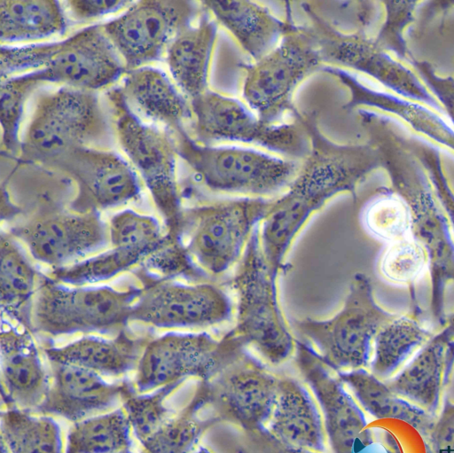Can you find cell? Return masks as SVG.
<instances>
[{
    "instance_id": "1",
    "label": "cell",
    "mask_w": 454,
    "mask_h": 453,
    "mask_svg": "<svg viewBox=\"0 0 454 453\" xmlns=\"http://www.w3.org/2000/svg\"><path fill=\"white\" fill-rule=\"evenodd\" d=\"M309 151L287 191L278 197L260 225L261 245L271 270L279 275L294 239L309 218L333 198L355 196L373 158L364 146L338 144L325 137L315 112L300 111Z\"/></svg>"
},
{
    "instance_id": "2",
    "label": "cell",
    "mask_w": 454,
    "mask_h": 453,
    "mask_svg": "<svg viewBox=\"0 0 454 453\" xmlns=\"http://www.w3.org/2000/svg\"><path fill=\"white\" fill-rule=\"evenodd\" d=\"M1 79L34 72L44 83L97 91L127 73L100 24L84 27L62 41L24 46L2 45Z\"/></svg>"
},
{
    "instance_id": "3",
    "label": "cell",
    "mask_w": 454,
    "mask_h": 453,
    "mask_svg": "<svg viewBox=\"0 0 454 453\" xmlns=\"http://www.w3.org/2000/svg\"><path fill=\"white\" fill-rule=\"evenodd\" d=\"M260 225L226 281L225 287L236 298L235 325L228 332L277 366L294 356L296 339L280 306L278 276L270 268L262 249Z\"/></svg>"
},
{
    "instance_id": "4",
    "label": "cell",
    "mask_w": 454,
    "mask_h": 453,
    "mask_svg": "<svg viewBox=\"0 0 454 453\" xmlns=\"http://www.w3.org/2000/svg\"><path fill=\"white\" fill-rule=\"evenodd\" d=\"M170 134L194 181L212 194L278 198L287 191L301 165L250 146L201 144L187 130Z\"/></svg>"
},
{
    "instance_id": "5",
    "label": "cell",
    "mask_w": 454,
    "mask_h": 453,
    "mask_svg": "<svg viewBox=\"0 0 454 453\" xmlns=\"http://www.w3.org/2000/svg\"><path fill=\"white\" fill-rule=\"evenodd\" d=\"M115 140L110 111L97 93L64 86L37 98L20 155L42 164L74 147L109 150Z\"/></svg>"
},
{
    "instance_id": "6",
    "label": "cell",
    "mask_w": 454,
    "mask_h": 453,
    "mask_svg": "<svg viewBox=\"0 0 454 453\" xmlns=\"http://www.w3.org/2000/svg\"><path fill=\"white\" fill-rule=\"evenodd\" d=\"M106 96L115 139L140 174L164 218L168 240L184 245V207L176 180L179 156L174 137L167 129L138 117L129 108L119 88L108 90Z\"/></svg>"
},
{
    "instance_id": "7",
    "label": "cell",
    "mask_w": 454,
    "mask_h": 453,
    "mask_svg": "<svg viewBox=\"0 0 454 453\" xmlns=\"http://www.w3.org/2000/svg\"><path fill=\"white\" fill-rule=\"evenodd\" d=\"M398 314L378 304L372 279L356 273L340 310L328 319L295 320L296 332L311 342L333 371L369 369L375 338Z\"/></svg>"
},
{
    "instance_id": "8",
    "label": "cell",
    "mask_w": 454,
    "mask_h": 453,
    "mask_svg": "<svg viewBox=\"0 0 454 453\" xmlns=\"http://www.w3.org/2000/svg\"><path fill=\"white\" fill-rule=\"evenodd\" d=\"M190 103L192 118L187 132L199 144H243L299 161L309 153V139L299 110L291 120L270 124L240 100L211 89Z\"/></svg>"
},
{
    "instance_id": "9",
    "label": "cell",
    "mask_w": 454,
    "mask_h": 453,
    "mask_svg": "<svg viewBox=\"0 0 454 453\" xmlns=\"http://www.w3.org/2000/svg\"><path fill=\"white\" fill-rule=\"evenodd\" d=\"M142 291L68 285L41 275L33 309L34 331L51 337L118 333L126 329Z\"/></svg>"
},
{
    "instance_id": "10",
    "label": "cell",
    "mask_w": 454,
    "mask_h": 453,
    "mask_svg": "<svg viewBox=\"0 0 454 453\" xmlns=\"http://www.w3.org/2000/svg\"><path fill=\"white\" fill-rule=\"evenodd\" d=\"M276 199L238 197L184 207V246L195 265L212 278L235 268Z\"/></svg>"
},
{
    "instance_id": "11",
    "label": "cell",
    "mask_w": 454,
    "mask_h": 453,
    "mask_svg": "<svg viewBox=\"0 0 454 453\" xmlns=\"http://www.w3.org/2000/svg\"><path fill=\"white\" fill-rule=\"evenodd\" d=\"M325 65L309 27H289L278 46L258 61L241 65V95L263 121L278 124L298 110L294 95L298 86Z\"/></svg>"
},
{
    "instance_id": "12",
    "label": "cell",
    "mask_w": 454,
    "mask_h": 453,
    "mask_svg": "<svg viewBox=\"0 0 454 453\" xmlns=\"http://www.w3.org/2000/svg\"><path fill=\"white\" fill-rule=\"evenodd\" d=\"M247 349L229 332L220 338L207 332H176L150 338L135 371L137 393L189 379L210 380Z\"/></svg>"
},
{
    "instance_id": "13",
    "label": "cell",
    "mask_w": 454,
    "mask_h": 453,
    "mask_svg": "<svg viewBox=\"0 0 454 453\" xmlns=\"http://www.w3.org/2000/svg\"><path fill=\"white\" fill-rule=\"evenodd\" d=\"M201 12L200 2L136 1L122 14L100 23V27L128 72L165 57L175 37L194 24Z\"/></svg>"
},
{
    "instance_id": "14",
    "label": "cell",
    "mask_w": 454,
    "mask_h": 453,
    "mask_svg": "<svg viewBox=\"0 0 454 453\" xmlns=\"http://www.w3.org/2000/svg\"><path fill=\"white\" fill-rule=\"evenodd\" d=\"M235 305L226 287L212 281L184 284L167 278L143 287L130 321L155 328H207L228 322Z\"/></svg>"
},
{
    "instance_id": "15",
    "label": "cell",
    "mask_w": 454,
    "mask_h": 453,
    "mask_svg": "<svg viewBox=\"0 0 454 453\" xmlns=\"http://www.w3.org/2000/svg\"><path fill=\"white\" fill-rule=\"evenodd\" d=\"M111 248L73 265L52 269L48 275L68 285H90L112 279L152 259L170 245L154 217L126 209L108 223Z\"/></svg>"
},
{
    "instance_id": "16",
    "label": "cell",
    "mask_w": 454,
    "mask_h": 453,
    "mask_svg": "<svg viewBox=\"0 0 454 453\" xmlns=\"http://www.w3.org/2000/svg\"><path fill=\"white\" fill-rule=\"evenodd\" d=\"M279 377L247 349L207 380L208 408L220 422L242 432L266 428L276 403Z\"/></svg>"
},
{
    "instance_id": "17",
    "label": "cell",
    "mask_w": 454,
    "mask_h": 453,
    "mask_svg": "<svg viewBox=\"0 0 454 453\" xmlns=\"http://www.w3.org/2000/svg\"><path fill=\"white\" fill-rule=\"evenodd\" d=\"M42 164L63 172L76 184L73 211L100 212L140 199L141 184L136 171L112 151L74 147Z\"/></svg>"
},
{
    "instance_id": "18",
    "label": "cell",
    "mask_w": 454,
    "mask_h": 453,
    "mask_svg": "<svg viewBox=\"0 0 454 453\" xmlns=\"http://www.w3.org/2000/svg\"><path fill=\"white\" fill-rule=\"evenodd\" d=\"M294 361L320 409L332 453H353L356 440L370 444L362 408L307 340H296Z\"/></svg>"
},
{
    "instance_id": "19",
    "label": "cell",
    "mask_w": 454,
    "mask_h": 453,
    "mask_svg": "<svg viewBox=\"0 0 454 453\" xmlns=\"http://www.w3.org/2000/svg\"><path fill=\"white\" fill-rule=\"evenodd\" d=\"M31 255L52 269L100 249L109 242L108 224L100 212H52L12 230Z\"/></svg>"
},
{
    "instance_id": "20",
    "label": "cell",
    "mask_w": 454,
    "mask_h": 453,
    "mask_svg": "<svg viewBox=\"0 0 454 453\" xmlns=\"http://www.w3.org/2000/svg\"><path fill=\"white\" fill-rule=\"evenodd\" d=\"M49 363L48 392L32 413L61 417L75 423L111 410L137 393L134 381L129 379L109 383L98 373L82 367Z\"/></svg>"
},
{
    "instance_id": "21",
    "label": "cell",
    "mask_w": 454,
    "mask_h": 453,
    "mask_svg": "<svg viewBox=\"0 0 454 453\" xmlns=\"http://www.w3.org/2000/svg\"><path fill=\"white\" fill-rule=\"evenodd\" d=\"M453 372L454 333L442 324L386 382L395 394L437 417Z\"/></svg>"
},
{
    "instance_id": "22",
    "label": "cell",
    "mask_w": 454,
    "mask_h": 453,
    "mask_svg": "<svg viewBox=\"0 0 454 453\" xmlns=\"http://www.w3.org/2000/svg\"><path fill=\"white\" fill-rule=\"evenodd\" d=\"M33 332L2 321L0 335L2 407L34 412L51 383Z\"/></svg>"
},
{
    "instance_id": "23",
    "label": "cell",
    "mask_w": 454,
    "mask_h": 453,
    "mask_svg": "<svg viewBox=\"0 0 454 453\" xmlns=\"http://www.w3.org/2000/svg\"><path fill=\"white\" fill-rule=\"evenodd\" d=\"M119 90L138 117L170 133L187 130L192 118L190 100L161 70L146 66L128 71Z\"/></svg>"
},
{
    "instance_id": "24",
    "label": "cell",
    "mask_w": 454,
    "mask_h": 453,
    "mask_svg": "<svg viewBox=\"0 0 454 453\" xmlns=\"http://www.w3.org/2000/svg\"><path fill=\"white\" fill-rule=\"evenodd\" d=\"M290 446L324 453L326 434L317 402L299 379L280 375L276 403L266 427Z\"/></svg>"
},
{
    "instance_id": "25",
    "label": "cell",
    "mask_w": 454,
    "mask_h": 453,
    "mask_svg": "<svg viewBox=\"0 0 454 453\" xmlns=\"http://www.w3.org/2000/svg\"><path fill=\"white\" fill-rule=\"evenodd\" d=\"M150 337L121 330L114 338L86 335L62 347H45L49 363L82 367L101 376L120 377L137 370Z\"/></svg>"
},
{
    "instance_id": "26",
    "label": "cell",
    "mask_w": 454,
    "mask_h": 453,
    "mask_svg": "<svg viewBox=\"0 0 454 453\" xmlns=\"http://www.w3.org/2000/svg\"><path fill=\"white\" fill-rule=\"evenodd\" d=\"M236 41L240 49L250 57L252 62L258 61L281 41L291 19L277 18L271 11L254 1L247 0H207L200 1Z\"/></svg>"
},
{
    "instance_id": "27",
    "label": "cell",
    "mask_w": 454,
    "mask_h": 453,
    "mask_svg": "<svg viewBox=\"0 0 454 453\" xmlns=\"http://www.w3.org/2000/svg\"><path fill=\"white\" fill-rule=\"evenodd\" d=\"M218 27L215 18L202 7L198 20L180 32L166 51L172 79L189 100L210 89V64Z\"/></svg>"
},
{
    "instance_id": "28",
    "label": "cell",
    "mask_w": 454,
    "mask_h": 453,
    "mask_svg": "<svg viewBox=\"0 0 454 453\" xmlns=\"http://www.w3.org/2000/svg\"><path fill=\"white\" fill-rule=\"evenodd\" d=\"M351 391L359 406L376 419H395L406 423L426 440L436 417L395 394L387 384L367 369L336 372Z\"/></svg>"
},
{
    "instance_id": "29",
    "label": "cell",
    "mask_w": 454,
    "mask_h": 453,
    "mask_svg": "<svg viewBox=\"0 0 454 453\" xmlns=\"http://www.w3.org/2000/svg\"><path fill=\"white\" fill-rule=\"evenodd\" d=\"M40 276L9 233L0 237L1 309L6 319L34 331L33 309Z\"/></svg>"
},
{
    "instance_id": "30",
    "label": "cell",
    "mask_w": 454,
    "mask_h": 453,
    "mask_svg": "<svg viewBox=\"0 0 454 453\" xmlns=\"http://www.w3.org/2000/svg\"><path fill=\"white\" fill-rule=\"evenodd\" d=\"M208 402L207 380H199L189 402L140 444V453H209L205 449L198 450L204 433L220 423L211 412L202 415V411L208 409Z\"/></svg>"
},
{
    "instance_id": "31",
    "label": "cell",
    "mask_w": 454,
    "mask_h": 453,
    "mask_svg": "<svg viewBox=\"0 0 454 453\" xmlns=\"http://www.w3.org/2000/svg\"><path fill=\"white\" fill-rule=\"evenodd\" d=\"M421 310L398 314L377 334L369 371L387 380L430 340L435 330L426 327L420 319Z\"/></svg>"
},
{
    "instance_id": "32",
    "label": "cell",
    "mask_w": 454,
    "mask_h": 453,
    "mask_svg": "<svg viewBox=\"0 0 454 453\" xmlns=\"http://www.w3.org/2000/svg\"><path fill=\"white\" fill-rule=\"evenodd\" d=\"M67 14L59 1H0V40L38 41L65 34Z\"/></svg>"
},
{
    "instance_id": "33",
    "label": "cell",
    "mask_w": 454,
    "mask_h": 453,
    "mask_svg": "<svg viewBox=\"0 0 454 453\" xmlns=\"http://www.w3.org/2000/svg\"><path fill=\"white\" fill-rule=\"evenodd\" d=\"M1 444L10 453H65L61 430L51 416L2 407Z\"/></svg>"
},
{
    "instance_id": "34",
    "label": "cell",
    "mask_w": 454,
    "mask_h": 453,
    "mask_svg": "<svg viewBox=\"0 0 454 453\" xmlns=\"http://www.w3.org/2000/svg\"><path fill=\"white\" fill-rule=\"evenodd\" d=\"M132 428L122 408L73 423L65 453H123L132 449Z\"/></svg>"
},
{
    "instance_id": "35",
    "label": "cell",
    "mask_w": 454,
    "mask_h": 453,
    "mask_svg": "<svg viewBox=\"0 0 454 453\" xmlns=\"http://www.w3.org/2000/svg\"><path fill=\"white\" fill-rule=\"evenodd\" d=\"M429 260L425 248L410 237L389 243L379 261V271L388 282L409 287L411 308L420 309L415 283L428 269Z\"/></svg>"
},
{
    "instance_id": "36",
    "label": "cell",
    "mask_w": 454,
    "mask_h": 453,
    "mask_svg": "<svg viewBox=\"0 0 454 453\" xmlns=\"http://www.w3.org/2000/svg\"><path fill=\"white\" fill-rule=\"evenodd\" d=\"M43 83L34 72L1 79L2 152L20 155L21 142L19 131L25 102Z\"/></svg>"
},
{
    "instance_id": "37",
    "label": "cell",
    "mask_w": 454,
    "mask_h": 453,
    "mask_svg": "<svg viewBox=\"0 0 454 453\" xmlns=\"http://www.w3.org/2000/svg\"><path fill=\"white\" fill-rule=\"evenodd\" d=\"M183 382H175L150 393H135L123 402L132 432L141 443L153 435L176 411L166 405V400Z\"/></svg>"
},
{
    "instance_id": "38",
    "label": "cell",
    "mask_w": 454,
    "mask_h": 453,
    "mask_svg": "<svg viewBox=\"0 0 454 453\" xmlns=\"http://www.w3.org/2000/svg\"><path fill=\"white\" fill-rule=\"evenodd\" d=\"M363 221L372 235L389 243L411 237L410 209L401 196L377 197L364 209Z\"/></svg>"
},
{
    "instance_id": "39",
    "label": "cell",
    "mask_w": 454,
    "mask_h": 453,
    "mask_svg": "<svg viewBox=\"0 0 454 453\" xmlns=\"http://www.w3.org/2000/svg\"><path fill=\"white\" fill-rule=\"evenodd\" d=\"M426 441L428 453H454V402L447 398Z\"/></svg>"
},
{
    "instance_id": "40",
    "label": "cell",
    "mask_w": 454,
    "mask_h": 453,
    "mask_svg": "<svg viewBox=\"0 0 454 453\" xmlns=\"http://www.w3.org/2000/svg\"><path fill=\"white\" fill-rule=\"evenodd\" d=\"M67 14L76 22L99 19L111 13L127 10L133 1L71 0L64 2Z\"/></svg>"
},
{
    "instance_id": "41",
    "label": "cell",
    "mask_w": 454,
    "mask_h": 453,
    "mask_svg": "<svg viewBox=\"0 0 454 453\" xmlns=\"http://www.w3.org/2000/svg\"><path fill=\"white\" fill-rule=\"evenodd\" d=\"M239 453H319L286 444L273 436L267 428L243 432Z\"/></svg>"
},
{
    "instance_id": "42",
    "label": "cell",
    "mask_w": 454,
    "mask_h": 453,
    "mask_svg": "<svg viewBox=\"0 0 454 453\" xmlns=\"http://www.w3.org/2000/svg\"><path fill=\"white\" fill-rule=\"evenodd\" d=\"M444 398H447L450 402H454V372L447 387Z\"/></svg>"
},
{
    "instance_id": "43",
    "label": "cell",
    "mask_w": 454,
    "mask_h": 453,
    "mask_svg": "<svg viewBox=\"0 0 454 453\" xmlns=\"http://www.w3.org/2000/svg\"><path fill=\"white\" fill-rule=\"evenodd\" d=\"M1 453H10L7 449L1 444Z\"/></svg>"
},
{
    "instance_id": "44",
    "label": "cell",
    "mask_w": 454,
    "mask_h": 453,
    "mask_svg": "<svg viewBox=\"0 0 454 453\" xmlns=\"http://www.w3.org/2000/svg\"><path fill=\"white\" fill-rule=\"evenodd\" d=\"M123 453H134V452L132 451V449H130V450H127V451H125Z\"/></svg>"
},
{
    "instance_id": "45",
    "label": "cell",
    "mask_w": 454,
    "mask_h": 453,
    "mask_svg": "<svg viewBox=\"0 0 454 453\" xmlns=\"http://www.w3.org/2000/svg\"></svg>"
}]
</instances>
